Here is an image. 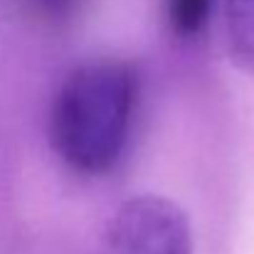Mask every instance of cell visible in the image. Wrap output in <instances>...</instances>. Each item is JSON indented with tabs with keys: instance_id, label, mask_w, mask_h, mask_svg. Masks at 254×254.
Returning <instances> with one entry per match:
<instances>
[{
	"instance_id": "1",
	"label": "cell",
	"mask_w": 254,
	"mask_h": 254,
	"mask_svg": "<svg viewBox=\"0 0 254 254\" xmlns=\"http://www.w3.org/2000/svg\"><path fill=\"white\" fill-rule=\"evenodd\" d=\"M138 94V72L126 60L99 57L72 69L50 111L57 156L82 175L109 173L128 146Z\"/></svg>"
},
{
	"instance_id": "2",
	"label": "cell",
	"mask_w": 254,
	"mask_h": 254,
	"mask_svg": "<svg viewBox=\"0 0 254 254\" xmlns=\"http://www.w3.org/2000/svg\"><path fill=\"white\" fill-rule=\"evenodd\" d=\"M96 254H192L188 215L163 195H136L114 212Z\"/></svg>"
},
{
	"instance_id": "3",
	"label": "cell",
	"mask_w": 254,
	"mask_h": 254,
	"mask_svg": "<svg viewBox=\"0 0 254 254\" xmlns=\"http://www.w3.org/2000/svg\"><path fill=\"white\" fill-rule=\"evenodd\" d=\"M222 30L230 62L254 77V0H225Z\"/></svg>"
},
{
	"instance_id": "4",
	"label": "cell",
	"mask_w": 254,
	"mask_h": 254,
	"mask_svg": "<svg viewBox=\"0 0 254 254\" xmlns=\"http://www.w3.org/2000/svg\"><path fill=\"white\" fill-rule=\"evenodd\" d=\"M212 0H166L168 22L180 37H192L202 30Z\"/></svg>"
},
{
	"instance_id": "5",
	"label": "cell",
	"mask_w": 254,
	"mask_h": 254,
	"mask_svg": "<svg viewBox=\"0 0 254 254\" xmlns=\"http://www.w3.org/2000/svg\"><path fill=\"white\" fill-rule=\"evenodd\" d=\"M27 7L45 22H62L74 15L84 0H25Z\"/></svg>"
}]
</instances>
